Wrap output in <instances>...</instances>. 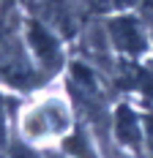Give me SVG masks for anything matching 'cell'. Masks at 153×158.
Wrapping results in <instances>:
<instances>
[{
  "label": "cell",
  "mask_w": 153,
  "mask_h": 158,
  "mask_svg": "<svg viewBox=\"0 0 153 158\" xmlns=\"http://www.w3.org/2000/svg\"><path fill=\"white\" fill-rule=\"evenodd\" d=\"M30 41H33V49H36L38 60H41L46 68L60 65V49H58L55 35H49L41 25H30Z\"/></svg>",
  "instance_id": "obj_1"
},
{
  "label": "cell",
  "mask_w": 153,
  "mask_h": 158,
  "mask_svg": "<svg viewBox=\"0 0 153 158\" xmlns=\"http://www.w3.org/2000/svg\"><path fill=\"white\" fill-rule=\"evenodd\" d=\"M66 126V114H63L55 104H49V106H41V109H36L28 117V131L30 134H52V131H60Z\"/></svg>",
  "instance_id": "obj_2"
},
{
  "label": "cell",
  "mask_w": 153,
  "mask_h": 158,
  "mask_svg": "<svg viewBox=\"0 0 153 158\" xmlns=\"http://www.w3.org/2000/svg\"><path fill=\"white\" fill-rule=\"evenodd\" d=\"M112 35H115V41L120 44L123 49H129V52H134V49L142 47V35H139L137 25L134 22H129V19H118V22H112Z\"/></svg>",
  "instance_id": "obj_3"
},
{
  "label": "cell",
  "mask_w": 153,
  "mask_h": 158,
  "mask_svg": "<svg viewBox=\"0 0 153 158\" xmlns=\"http://www.w3.org/2000/svg\"><path fill=\"white\" fill-rule=\"evenodd\" d=\"M118 136L126 144H137V123H134V117H131L129 109L118 112Z\"/></svg>",
  "instance_id": "obj_4"
},
{
  "label": "cell",
  "mask_w": 153,
  "mask_h": 158,
  "mask_svg": "<svg viewBox=\"0 0 153 158\" xmlns=\"http://www.w3.org/2000/svg\"><path fill=\"white\" fill-rule=\"evenodd\" d=\"M66 147H68V150H71V153H74L76 158H93V153H90V147H88V144H85V139H82V136H71V139H68V144H66Z\"/></svg>",
  "instance_id": "obj_5"
},
{
  "label": "cell",
  "mask_w": 153,
  "mask_h": 158,
  "mask_svg": "<svg viewBox=\"0 0 153 158\" xmlns=\"http://www.w3.org/2000/svg\"><path fill=\"white\" fill-rule=\"evenodd\" d=\"M3 136H6V123H3V109H0V144H3Z\"/></svg>",
  "instance_id": "obj_6"
}]
</instances>
